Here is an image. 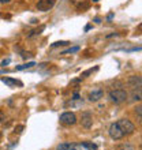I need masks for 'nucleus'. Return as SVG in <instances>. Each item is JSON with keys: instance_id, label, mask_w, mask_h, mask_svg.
Here are the masks:
<instances>
[{"instance_id": "f257e3e1", "label": "nucleus", "mask_w": 142, "mask_h": 150, "mask_svg": "<svg viewBox=\"0 0 142 150\" xmlns=\"http://www.w3.org/2000/svg\"><path fill=\"white\" fill-rule=\"evenodd\" d=\"M108 97H109L111 103L122 104V103H124V101L127 100L129 94H127V91L123 90V89H114V90H111L109 93H108Z\"/></svg>"}, {"instance_id": "f03ea898", "label": "nucleus", "mask_w": 142, "mask_h": 150, "mask_svg": "<svg viewBox=\"0 0 142 150\" xmlns=\"http://www.w3.org/2000/svg\"><path fill=\"white\" fill-rule=\"evenodd\" d=\"M118 126L120 127V130H122V132L124 135H131L135 131V126L130 122V120H129V119H126V117H123V119H120V120H118Z\"/></svg>"}, {"instance_id": "7ed1b4c3", "label": "nucleus", "mask_w": 142, "mask_h": 150, "mask_svg": "<svg viewBox=\"0 0 142 150\" xmlns=\"http://www.w3.org/2000/svg\"><path fill=\"white\" fill-rule=\"evenodd\" d=\"M59 120L64 126H74L75 123L78 122V120H77V115H75L74 112H64V113L60 115Z\"/></svg>"}, {"instance_id": "20e7f679", "label": "nucleus", "mask_w": 142, "mask_h": 150, "mask_svg": "<svg viewBox=\"0 0 142 150\" xmlns=\"http://www.w3.org/2000/svg\"><path fill=\"white\" fill-rule=\"evenodd\" d=\"M108 134H109V137L114 141H119V139H122L123 137H124V134L122 132V130H120V127L118 126V123H112L109 126V130H108Z\"/></svg>"}, {"instance_id": "39448f33", "label": "nucleus", "mask_w": 142, "mask_h": 150, "mask_svg": "<svg viewBox=\"0 0 142 150\" xmlns=\"http://www.w3.org/2000/svg\"><path fill=\"white\" fill-rule=\"evenodd\" d=\"M127 85L130 87H133V89H137V90H139V89H142V75H133V76H130L129 78V81H127Z\"/></svg>"}, {"instance_id": "423d86ee", "label": "nucleus", "mask_w": 142, "mask_h": 150, "mask_svg": "<svg viewBox=\"0 0 142 150\" xmlns=\"http://www.w3.org/2000/svg\"><path fill=\"white\" fill-rule=\"evenodd\" d=\"M56 0H38V3H37V10L38 11H49L53 6H55Z\"/></svg>"}, {"instance_id": "0eeeda50", "label": "nucleus", "mask_w": 142, "mask_h": 150, "mask_svg": "<svg viewBox=\"0 0 142 150\" xmlns=\"http://www.w3.org/2000/svg\"><path fill=\"white\" fill-rule=\"evenodd\" d=\"M81 124L85 128H90L93 126V116H92L90 112H86V111L82 112V115H81Z\"/></svg>"}, {"instance_id": "6e6552de", "label": "nucleus", "mask_w": 142, "mask_h": 150, "mask_svg": "<svg viewBox=\"0 0 142 150\" xmlns=\"http://www.w3.org/2000/svg\"><path fill=\"white\" fill-rule=\"evenodd\" d=\"M1 82L6 83L8 87H23V83L22 81L19 79H15V78H10V76H6V78H1Z\"/></svg>"}, {"instance_id": "1a4fd4ad", "label": "nucleus", "mask_w": 142, "mask_h": 150, "mask_svg": "<svg viewBox=\"0 0 142 150\" xmlns=\"http://www.w3.org/2000/svg\"><path fill=\"white\" fill-rule=\"evenodd\" d=\"M103 97H104V90H101V89H94V90H92L90 93H89V96H87L89 101H92V103L100 101Z\"/></svg>"}, {"instance_id": "9d476101", "label": "nucleus", "mask_w": 142, "mask_h": 150, "mask_svg": "<svg viewBox=\"0 0 142 150\" xmlns=\"http://www.w3.org/2000/svg\"><path fill=\"white\" fill-rule=\"evenodd\" d=\"M56 150H75V143H71V142L59 143L56 146Z\"/></svg>"}, {"instance_id": "9b49d317", "label": "nucleus", "mask_w": 142, "mask_h": 150, "mask_svg": "<svg viewBox=\"0 0 142 150\" xmlns=\"http://www.w3.org/2000/svg\"><path fill=\"white\" fill-rule=\"evenodd\" d=\"M36 63L34 62H29V63H25V64H21V66H16L15 70L16 71H22V70H28V68H32L34 67Z\"/></svg>"}, {"instance_id": "f8f14e48", "label": "nucleus", "mask_w": 142, "mask_h": 150, "mask_svg": "<svg viewBox=\"0 0 142 150\" xmlns=\"http://www.w3.org/2000/svg\"><path fill=\"white\" fill-rule=\"evenodd\" d=\"M44 29H45V26H41L40 29H34V30H32V32L28 34V38H33V37H36V36H38L40 33L43 32Z\"/></svg>"}, {"instance_id": "ddd939ff", "label": "nucleus", "mask_w": 142, "mask_h": 150, "mask_svg": "<svg viewBox=\"0 0 142 150\" xmlns=\"http://www.w3.org/2000/svg\"><path fill=\"white\" fill-rule=\"evenodd\" d=\"M99 70V67H94V68H89V70H86V71H83L82 74H81V78H86V76H89V75L92 74V72H94V71H97Z\"/></svg>"}, {"instance_id": "4468645a", "label": "nucleus", "mask_w": 142, "mask_h": 150, "mask_svg": "<svg viewBox=\"0 0 142 150\" xmlns=\"http://www.w3.org/2000/svg\"><path fill=\"white\" fill-rule=\"evenodd\" d=\"M66 45H70V41H56L51 45L52 48H58V47H66Z\"/></svg>"}, {"instance_id": "2eb2a0df", "label": "nucleus", "mask_w": 142, "mask_h": 150, "mask_svg": "<svg viewBox=\"0 0 142 150\" xmlns=\"http://www.w3.org/2000/svg\"><path fill=\"white\" fill-rule=\"evenodd\" d=\"M75 150H90V149L86 145V142H82V143H75Z\"/></svg>"}, {"instance_id": "dca6fc26", "label": "nucleus", "mask_w": 142, "mask_h": 150, "mask_svg": "<svg viewBox=\"0 0 142 150\" xmlns=\"http://www.w3.org/2000/svg\"><path fill=\"white\" fill-rule=\"evenodd\" d=\"M79 51V47H72V48H68L66 51L62 52V55H67V53H75V52Z\"/></svg>"}, {"instance_id": "f3484780", "label": "nucleus", "mask_w": 142, "mask_h": 150, "mask_svg": "<svg viewBox=\"0 0 142 150\" xmlns=\"http://www.w3.org/2000/svg\"><path fill=\"white\" fill-rule=\"evenodd\" d=\"M120 150H135V147L130 143H123L122 146H120Z\"/></svg>"}, {"instance_id": "a211bd4d", "label": "nucleus", "mask_w": 142, "mask_h": 150, "mask_svg": "<svg viewBox=\"0 0 142 150\" xmlns=\"http://www.w3.org/2000/svg\"><path fill=\"white\" fill-rule=\"evenodd\" d=\"M131 97H133V101H141V93H139V91H135L134 90V93H133V96H131Z\"/></svg>"}, {"instance_id": "6ab92c4d", "label": "nucleus", "mask_w": 142, "mask_h": 150, "mask_svg": "<svg viewBox=\"0 0 142 150\" xmlns=\"http://www.w3.org/2000/svg\"><path fill=\"white\" fill-rule=\"evenodd\" d=\"M134 113L137 115L138 117H139V116H142V105H139V107L135 108V109H134Z\"/></svg>"}, {"instance_id": "aec40b11", "label": "nucleus", "mask_w": 142, "mask_h": 150, "mask_svg": "<svg viewBox=\"0 0 142 150\" xmlns=\"http://www.w3.org/2000/svg\"><path fill=\"white\" fill-rule=\"evenodd\" d=\"M135 34H142V22L137 26V29H135Z\"/></svg>"}, {"instance_id": "412c9836", "label": "nucleus", "mask_w": 142, "mask_h": 150, "mask_svg": "<svg viewBox=\"0 0 142 150\" xmlns=\"http://www.w3.org/2000/svg\"><path fill=\"white\" fill-rule=\"evenodd\" d=\"M10 62H11V59H6V60H3V62H1V67H6L7 64H10Z\"/></svg>"}, {"instance_id": "4be33fe9", "label": "nucleus", "mask_w": 142, "mask_h": 150, "mask_svg": "<svg viewBox=\"0 0 142 150\" xmlns=\"http://www.w3.org/2000/svg\"><path fill=\"white\" fill-rule=\"evenodd\" d=\"M22 130H23V126L15 127V132H18V134H21V132H22Z\"/></svg>"}, {"instance_id": "5701e85b", "label": "nucleus", "mask_w": 142, "mask_h": 150, "mask_svg": "<svg viewBox=\"0 0 142 150\" xmlns=\"http://www.w3.org/2000/svg\"><path fill=\"white\" fill-rule=\"evenodd\" d=\"M4 119H6V115H4L3 111H0V122H3Z\"/></svg>"}, {"instance_id": "b1692460", "label": "nucleus", "mask_w": 142, "mask_h": 150, "mask_svg": "<svg viewBox=\"0 0 142 150\" xmlns=\"http://www.w3.org/2000/svg\"><path fill=\"white\" fill-rule=\"evenodd\" d=\"M81 97H79V94L78 93H74V96H72V100H79Z\"/></svg>"}, {"instance_id": "393cba45", "label": "nucleus", "mask_w": 142, "mask_h": 150, "mask_svg": "<svg viewBox=\"0 0 142 150\" xmlns=\"http://www.w3.org/2000/svg\"><path fill=\"white\" fill-rule=\"evenodd\" d=\"M131 51H142V47L141 48H133V49H130V52Z\"/></svg>"}, {"instance_id": "a878e982", "label": "nucleus", "mask_w": 142, "mask_h": 150, "mask_svg": "<svg viewBox=\"0 0 142 150\" xmlns=\"http://www.w3.org/2000/svg\"><path fill=\"white\" fill-rule=\"evenodd\" d=\"M0 3H1V4H6V3H10V0H0Z\"/></svg>"}, {"instance_id": "bb28decb", "label": "nucleus", "mask_w": 142, "mask_h": 150, "mask_svg": "<svg viewBox=\"0 0 142 150\" xmlns=\"http://www.w3.org/2000/svg\"><path fill=\"white\" fill-rule=\"evenodd\" d=\"M94 22H96V23H100V22H101V19H100V18H96Z\"/></svg>"}, {"instance_id": "cd10ccee", "label": "nucleus", "mask_w": 142, "mask_h": 150, "mask_svg": "<svg viewBox=\"0 0 142 150\" xmlns=\"http://www.w3.org/2000/svg\"><path fill=\"white\" fill-rule=\"evenodd\" d=\"M112 18H114V14H111V15H108V21H111Z\"/></svg>"}, {"instance_id": "c85d7f7f", "label": "nucleus", "mask_w": 142, "mask_h": 150, "mask_svg": "<svg viewBox=\"0 0 142 150\" xmlns=\"http://www.w3.org/2000/svg\"><path fill=\"white\" fill-rule=\"evenodd\" d=\"M139 124L142 126V116H139Z\"/></svg>"}, {"instance_id": "c756f323", "label": "nucleus", "mask_w": 142, "mask_h": 150, "mask_svg": "<svg viewBox=\"0 0 142 150\" xmlns=\"http://www.w3.org/2000/svg\"><path fill=\"white\" fill-rule=\"evenodd\" d=\"M139 93H141V98H142V89H141V90H139Z\"/></svg>"}, {"instance_id": "7c9ffc66", "label": "nucleus", "mask_w": 142, "mask_h": 150, "mask_svg": "<svg viewBox=\"0 0 142 150\" xmlns=\"http://www.w3.org/2000/svg\"><path fill=\"white\" fill-rule=\"evenodd\" d=\"M93 1H94V3H97V1H100V0H93Z\"/></svg>"}, {"instance_id": "2f4dec72", "label": "nucleus", "mask_w": 142, "mask_h": 150, "mask_svg": "<svg viewBox=\"0 0 142 150\" xmlns=\"http://www.w3.org/2000/svg\"><path fill=\"white\" fill-rule=\"evenodd\" d=\"M141 147H142V142H141Z\"/></svg>"}]
</instances>
